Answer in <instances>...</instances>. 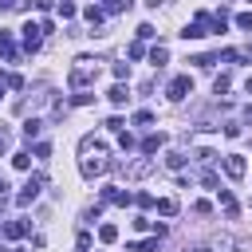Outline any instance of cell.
Here are the masks:
<instances>
[{
  "label": "cell",
  "mask_w": 252,
  "mask_h": 252,
  "mask_svg": "<svg viewBox=\"0 0 252 252\" xmlns=\"http://www.w3.org/2000/svg\"><path fill=\"white\" fill-rule=\"evenodd\" d=\"M94 79H98V59H94V55H79L75 67H71V75H67V83H71L75 91H87Z\"/></svg>",
  "instance_id": "6da1fadb"
},
{
  "label": "cell",
  "mask_w": 252,
  "mask_h": 252,
  "mask_svg": "<svg viewBox=\"0 0 252 252\" xmlns=\"http://www.w3.org/2000/svg\"><path fill=\"white\" fill-rule=\"evenodd\" d=\"M110 169H122L130 181H138V177H150L158 169V161L154 158H134V161H110Z\"/></svg>",
  "instance_id": "7a4b0ae2"
},
{
  "label": "cell",
  "mask_w": 252,
  "mask_h": 252,
  "mask_svg": "<svg viewBox=\"0 0 252 252\" xmlns=\"http://www.w3.org/2000/svg\"><path fill=\"white\" fill-rule=\"evenodd\" d=\"M79 169H83V177H98V173H106V169H110V161H106L102 154H87V158L79 161Z\"/></svg>",
  "instance_id": "3957f363"
},
{
  "label": "cell",
  "mask_w": 252,
  "mask_h": 252,
  "mask_svg": "<svg viewBox=\"0 0 252 252\" xmlns=\"http://www.w3.org/2000/svg\"><path fill=\"white\" fill-rule=\"evenodd\" d=\"M220 165H224V173H228L232 181H240V177L248 173V161H244V154H224V161H220Z\"/></svg>",
  "instance_id": "277c9868"
},
{
  "label": "cell",
  "mask_w": 252,
  "mask_h": 252,
  "mask_svg": "<svg viewBox=\"0 0 252 252\" xmlns=\"http://www.w3.org/2000/svg\"><path fill=\"white\" fill-rule=\"evenodd\" d=\"M39 189H43V173H35V177H28V185L16 193V205H32L35 197H39Z\"/></svg>",
  "instance_id": "5b68a950"
},
{
  "label": "cell",
  "mask_w": 252,
  "mask_h": 252,
  "mask_svg": "<svg viewBox=\"0 0 252 252\" xmlns=\"http://www.w3.org/2000/svg\"><path fill=\"white\" fill-rule=\"evenodd\" d=\"M20 32H24V51H39V43H43V28L28 20V24L20 28Z\"/></svg>",
  "instance_id": "8992f818"
},
{
  "label": "cell",
  "mask_w": 252,
  "mask_h": 252,
  "mask_svg": "<svg viewBox=\"0 0 252 252\" xmlns=\"http://www.w3.org/2000/svg\"><path fill=\"white\" fill-rule=\"evenodd\" d=\"M189 91H193V79H189V75H177V79H169V98H173V102H181Z\"/></svg>",
  "instance_id": "52a82bcc"
},
{
  "label": "cell",
  "mask_w": 252,
  "mask_h": 252,
  "mask_svg": "<svg viewBox=\"0 0 252 252\" xmlns=\"http://www.w3.org/2000/svg\"><path fill=\"white\" fill-rule=\"evenodd\" d=\"M79 154H83V158H87V154H102V158H106V142L94 138V134H87V138L79 142Z\"/></svg>",
  "instance_id": "ba28073f"
},
{
  "label": "cell",
  "mask_w": 252,
  "mask_h": 252,
  "mask_svg": "<svg viewBox=\"0 0 252 252\" xmlns=\"http://www.w3.org/2000/svg\"><path fill=\"white\" fill-rule=\"evenodd\" d=\"M0 232H4L8 240H20V236L28 232V220H24V217H16V220H4V228H0Z\"/></svg>",
  "instance_id": "9c48e42d"
},
{
  "label": "cell",
  "mask_w": 252,
  "mask_h": 252,
  "mask_svg": "<svg viewBox=\"0 0 252 252\" xmlns=\"http://www.w3.org/2000/svg\"><path fill=\"white\" fill-rule=\"evenodd\" d=\"M165 142H169V138H165V134H146V138H142V154H146V158H150V154H158V150H161V146H165Z\"/></svg>",
  "instance_id": "30bf717a"
},
{
  "label": "cell",
  "mask_w": 252,
  "mask_h": 252,
  "mask_svg": "<svg viewBox=\"0 0 252 252\" xmlns=\"http://www.w3.org/2000/svg\"><path fill=\"white\" fill-rule=\"evenodd\" d=\"M0 55H4L8 63L20 59V51H16V43H12V32H0Z\"/></svg>",
  "instance_id": "8fae6325"
},
{
  "label": "cell",
  "mask_w": 252,
  "mask_h": 252,
  "mask_svg": "<svg viewBox=\"0 0 252 252\" xmlns=\"http://www.w3.org/2000/svg\"><path fill=\"white\" fill-rule=\"evenodd\" d=\"M102 16H106V8H98V4H87V8H83V20H87L91 28H98V24H102Z\"/></svg>",
  "instance_id": "7c38bea8"
},
{
  "label": "cell",
  "mask_w": 252,
  "mask_h": 252,
  "mask_svg": "<svg viewBox=\"0 0 252 252\" xmlns=\"http://www.w3.org/2000/svg\"><path fill=\"white\" fill-rule=\"evenodd\" d=\"M209 248H213V252H236L240 244H236V236H213Z\"/></svg>",
  "instance_id": "4fadbf2b"
},
{
  "label": "cell",
  "mask_w": 252,
  "mask_h": 252,
  "mask_svg": "<svg viewBox=\"0 0 252 252\" xmlns=\"http://www.w3.org/2000/svg\"><path fill=\"white\" fill-rule=\"evenodd\" d=\"M106 98H110V102H114V106H126V98H130V91H126V87H122V83H114V87H110V91H106Z\"/></svg>",
  "instance_id": "5bb4252c"
},
{
  "label": "cell",
  "mask_w": 252,
  "mask_h": 252,
  "mask_svg": "<svg viewBox=\"0 0 252 252\" xmlns=\"http://www.w3.org/2000/svg\"><path fill=\"white\" fill-rule=\"evenodd\" d=\"M217 193H220V209H224L228 217H236V213H240V205H236V197H232L228 189H217Z\"/></svg>",
  "instance_id": "9a60e30c"
},
{
  "label": "cell",
  "mask_w": 252,
  "mask_h": 252,
  "mask_svg": "<svg viewBox=\"0 0 252 252\" xmlns=\"http://www.w3.org/2000/svg\"><path fill=\"white\" fill-rule=\"evenodd\" d=\"M185 161H189V158H185L181 150H169V154H165V165H169V169H181Z\"/></svg>",
  "instance_id": "2e32d148"
},
{
  "label": "cell",
  "mask_w": 252,
  "mask_h": 252,
  "mask_svg": "<svg viewBox=\"0 0 252 252\" xmlns=\"http://www.w3.org/2000/svg\"><path fill=\"white\" fill-rule=\"evenodd\" d=\"M154 209H158L161 217H173V213H177V201H173V197H161V201H158Z\"/></svg>",
  "instance_id": "e0dca14e"
},
{
  "label": "cell",
  "mask_w": 252,
  "mask_h": 252,
  "mask_svg": "<svg viewBox=\"0 0 252 252\" xmlns=\"http://www.w3.org/2000/svg\"><path fill=\"white\" fill-rule=\"evenodd\" d=\"M165 59H169V51H165L161 43H158V47H150V63H154V67H161Z\"/></svg>",
  "instance_id": "ac0fdd59"
},
{
  "label": "cell",
  "mask_w": 252,
  "mask_h": 252,
  "mask_svg": "<svg viewBox=\"0 0 252 252\" xmlns=\"http://www.w3.org/2000/svg\"><path fill=\"white\" fill-rule=\"evenodd\" d=\"M39 130H43V122H39V118H28V122H24V138H28V142H32Z\"/></svg>",
  "instance_id": "d6986e66"
},
{
  "label": "cell",
  "mask_w": 252,
  "mask_h": 252,
  "mask_svg": "<svg viewBox=\"0 0 252 252\" xmlns=\"http://www.w3.org/2000/svg\"><path fill=\"white\" fill-rule=\"evenodd\" d=\"M98 240H102V244H114V240H118V228H114V224H102V228H98Z\"/></svg>",
  "instance_id": "ffe728a7"
},
{
  "label": "cell",
  "mask_w": 252,
  "mask_h": 252,
  "mask_svg": "<svg viewBox=\"0 0 252 252\" xmlns=\"http://www.w3.org/2000/svg\"><path fill=\"white\" fill-rule=\"evenodd\" d=\"M91 98H94V94H91V91H75V94H71V106H87V102H91Z\"/></svg>",
  "instance_id": "44dd1931"
},
{
  "label": "cell",
  "mask_w": 252,
  "mask_h": 252,
  "mask_svg": "<svg viewBox=\"0 0 252 252\" xmlns=\"http://www.w3.org/2000/svg\"><path fill=\"white\" fill-rule=\"evenodd\" d=\"M130 8V0H106V12L110 16H118V12H126Z\"/></svg>",
  "instance_id": "7402d4cb"
},
{
  "label": "cell",
  "mask_w": 252,
  "mask_h": 252,
  "mask_svg": "<svg viewBox=\"0 0 252 252\" xmlns=\"http://www.w3.org/2000/svg\"><path fill=\"white\" fill-rule=\"evenodd\" d=\"M126 55H130V59H142V55H146V47H142V39H134V43L126 47Z\"/></svg>",
  "instance_id": "603a6c76"
},
{
  "label": "cell",
  "mask_w": 252,
  "mask_h": 252,
  "mask_svg": "<svg viewBox=\"0 0 252 252\" xmlns=\"http://www.w3.org/2000/svg\"><path fill=\"white\" fill-rule=\"evenodd\" d=\"M228 83H232L228 75H217V79H213V91H217V94H224V91H228Z\"/></svg>",
  "instance_id": "cb8c5ba5"
},
{
  "label": "cell",
  "mask_w": 252,
  "mask_h": 252,
  "mask_svg": "<svg viewBox=\"0 0 252 252\" xmlns=\"http://www.w3.org/2000/svg\"><path fill=\"white\" fill-rule=\"evenodd\" d=\"M236 28H240V32H252V12H240V16H236Z\"/></svg>",
  "instance_id": "d4e9b609"
},
{
  "label": "cell",
  "mask_w": 252,
  "mask_h": 252,
  "mask_svg": "<svg viewBox=\"0 0 252 252\" xmlns=\"http://www.w3.org/2000/svg\"><path fill=\"white\" fill-rule=\"evenodd\" d=\"M75 12H79V8H75V4H71V0H63V4H59V16H63V20H71V16H75Z\"/></svg>",
  "instance_id": "484cf974"
},
{
  "label": "cell",
  "mask_w": 252,
  "mask_h": 252,
  "mask_svg": "<svg viewBox=\"0 0 252 252\" xmlns=\"http://www.w3.org/2000/svg\"><path fill=\"white\" fill-rule=\"evenodd\" d=\"M150 122H154L150 110H138V114H134V126H150Z\"/></svg>",
  "instance_id": "4316f807"
},
{
  "label": "cell",
  "mask_w": 252,
  "mask_h": 252,
  "mask_svg": "<svg viewBox=\"0 0 252 252\" xmlns=\"http://www.w3.org/2000/svg\"><path fill=\"white\" fill-rule=\"evenodd\" d=\"M201 185H205V189H217L220 181H217V173H209V169H205V173H201Z\"/></svg>",
  "instance_id": "83f0119b"
},
{
  "label": "cell",
  "mask_w": 252,
  "mask_h": 252,
  "mask_svg": "<svg viewBox=\"0 0 252 252\" xmlns=\"http://www.w3.org/2000/svg\"><path fill=\"white\" fill-rule=\"evenodd\" d=\"M134 205H142V209H150V205H158L150 193H134Z\"/></svg>",
  "instance_id": "f1b7e54d"
},
{
  "label": "cell",
  "mask_w": 252,
  "mask_h": 252,
  "mask_svg": "<svg viewBox=\"0 0 252 252\" xmlns=\"http://www.w3.org/2000/svg\"><path fill=\"white\" fill-rule=\"evenodd\" d=\"M126 75H130V63H114V79H118V83H122V79H126Z\"/></svg>",
  "instance_id": "f546056e"
},
{
  "label": "cell",
  "mask_w": 252,
  "mask_h": 252,
  "mask_svg": "<svg viewBox=\"0 0 252 252\" xmlns=\"http://www.w3.org/2000/svg\"><path fill=\"white\" fill-rule=\"evenodd\" d=\"M12 165H16V169H28V165H32V158H28V154H16V158H12Z\"/></svg>",
  "instance_id": "4dcf8cb0"
},
{
  "label": "cell",
  "mask_w": 252,
  "mask_h": 252,
  "mask_svg": "<svg viewBox=\"0 0 252 252\" xmlns=\"http://www.w3.org/2000/svg\"><path fill=\"white\" fill-rule=\"evenodd\" d=\"M154 35H158V32H154L150 24H142V28H138V39H154Z\"/></svg>",
  "instance_id": "1f68e13d"
},
{
  "label": "cell",
  "mask_w": 252,
  "mask_h": 252,
  "mask_svg": "<svg viewBox=\"0 0 252 252\" xmlns=\"http://www.w3.org/2000/svg\"><path fill=\"white\" fill-rule=\"evenodd\" d=\"M189 63H197V67H213L217 59H213V55H197V59H189Z\"/></svg>",
  "instance_id": "d6a6232c"
},
{
  "label": "cell",
  "mask_w": 252,
  "mask_h": 252,
  "mask_svg": "<svg viewBox=\"0 0 252 252\" xmlns=\"http://www.w3.org/2000/svg\"><path fill=\"white\" fill-rule=\"evenodd\" d=\"M8 87L12 91H24V75H8Z\"/></svg>",
  "instance_id": "836d02e7"
},
{
  "label": "cell",
  "mask_w": 252,
  "mask_h": 252,
  "mask_svg": "<svg viewBox=\"0 0 252 252\" xmlns=\"http://www.w3.org/2000/svg\"><path fill=\"white\" fill-rule=\"evenodd\" d=\"M122 126H126L122 118H106V130H114V134H122Z\"/></svg>",
  "instance_id": "e575fe53"
},
{
  "label": "cell",
  "mask_w": 252,
  "mask_h": 252,
  "mask_svg": "<svg viewBox=\"0 0 252 252\" xmlns=\"http://www.w3.org/2000/svg\"><path fill=\"white\" fill-rule=\"evenodd\" d=\"M224 138H240V126L236 122H224Z\"/></svg>",
  "instance_id": "d590c367"
},
{
  "label": "cell",
  "mask_w": 252,
  "mask_h": 252,
  "mask_svg": "<svg viewBox=\"0 0 252 252\" xmlns=\"http://www.w3.org/2000/svg\"><path fill=\"white\" fill-rule=\"evenodd\" d=\"M4 150H8V130L0 126V154H4Z\"/></svg>",
  "instance_id": "8d00e7d4"
},
{
  "label": "cell",
  "mask_w": 252,
  "mask_h": 252,
  "mask_svg": "<svg viewBox=\"0 0 252 252\" xmlns=\"http://www.w3.org/2000/svg\"><path fill=\"white\" fill-rule=\"evenodd\" d=\"M16 4H20V0H0V8H4V12H8V8H16Z\"/></svg>",
  "instance_id": "74e56055"
},
{
  "label": "cell",
  "mask_w": 252,
  "mask_h": 252,
  "mask_svg": "<svg viewBox=\"0 0 252 252\" xmlns=\"http://www.w3.org/2000/svg\"><path fill=\"white\" fill-rule=\"evenodd\" d=\"M4 91H8V75H0V98H4Z\"/></svg>",
  "instance_id": "f35d334b"
},
{
  "label": "cell",
  "mask_w": 252,
  "mask_h": 252,
  "mask_svg": "<svg viewBox=\"0 0 252 252\" xmlns=\"http://www.w3.org/2000/svg\"><path fill=\"white\" fill-rule=\"evenodd\" d=\"M189 252H213V248H209V244H197V248H189Z\"/></svg>",
  "instance_id": "ab89813d"
},
{
  "label": "cell",
  "mask_w": 252,
  "mask_h": 252,
  "mask_svg": "<svg viewBox=\"0 0 252 252\" xmlns=\"http://www.w3.org/2000/svg\"><path fill=\"white\" fill-rule=\"evenodd\" d=\"M244 91H248V94H252V75H248V79H244Z\"/></svg>",
  "instance_id": "60d3db41"
},
{
  "label": "cell",
  "mask_w": 252,
  "mask_h": 252,
  "mask_svg": "<svg viewBox=\"0 0 252 252\" xmlns=\"http://www.w3.org/2000/svg\"><path fill=\"white\" fill-rule=\"evenodd\" d=\"M16 252H20V248H16Z\"/></svg>",
  "instance_id": "b9f144b4"
},
{
  "label": "cell",
  "mask_w": 252,
  "mask_h": 252,
  "mask_svg": "<svg viewBox=\"0 0 252 252\" xmlns=\"http://www.w3.org/2000/svg\"><path fill=\"white\" fill-rule=\"evenodd\" d=\"M248 4H252V0H248Z\"/></svg>",
  "instance_id": "7bdbcfd3"
}]
</instances>
